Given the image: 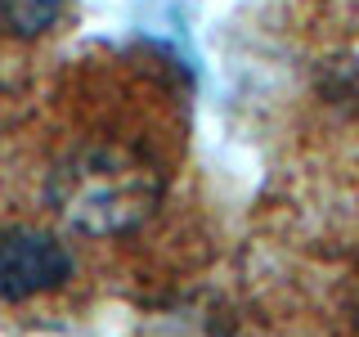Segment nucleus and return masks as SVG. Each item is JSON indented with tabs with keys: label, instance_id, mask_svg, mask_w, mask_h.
Masks as SVG:
<instances>
[{
	"label": "nucleus",
	"instance_id": "obj_1",
	"mask_svg": "<svg viewBox=\"0 0 359 337\" xmlns=\"http://www.w3.org/2000/svg\"><path fill=\"white\" fill-rule=\"evenodd\" d=\"M54 216L90 239L130 234L153 216L162 198V171L149 153L112 140H90L67 149L45 180Z\"/></svg>",
	"mask_w": 359,
	"mask_h": 337
},
{
	"label": "nucleus",
	"instance_id": "obj_2",
	"mask_svg": "<svg viewBox=\"0 0 359 337\" xmlns=\"http://www.w3.org/2000/svg\"><path fill=\"white\" fill-rule=\"evenodd\" d=\"M72 275V252L59 243V234L45 230H0V301H32L41 292H54Z\"/></svg>",
	"mask_w": 359,
	"mask_h": 337
},
{
	"label": "nucleus",
	"instance_id": "obj_3",
	"mask_svg": "<svg viewBox=\"0 0 359 337\" xmlns=\"http://www.w3.org/2000/svg\"><path fill=\"white\" fill-rule=\"evenodd\" d=\"M63 0H0V27L14 37H41L59 18Z\"/></svg>",
	"mask_w": 359,
	"mask_h": 337
}]
</instances>
